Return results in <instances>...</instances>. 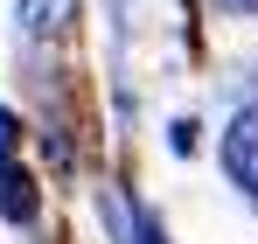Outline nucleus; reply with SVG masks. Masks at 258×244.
Instances as JSON below:
<instances>
[{
  "label": "nucleus",
  "mask_w": 258,
  "mask_h": 244,
  "mask_svg": "<svg viewBox=\"0 0 258 244\" xmlns=\"http://www.w3.org/2000/svg\"><path fill=\"white\" fill-rule=\"evenodd\" d=\"M28 28H35V35L49 28V0H28Z\"/></svg>",
  "instance_id": "obj_4"
},
{
  "label": "nucleus",
  "mask_w": 258,
  "mask_h": 244,
  "mask_svg": "<svg viewBox=\"0 0 258 244\" xmlns=\"http://www.w3.org/2000/svg\"><path fill=\"white\" fill-rule=\"evenodd\" d=\"M223 14H258V0H216Z\"/></svg>",
  "instance_id": "obj_6"
},
{
  "label": "nucleus",
  "mask_w": 258,
  "mask_h": 244,
  "mask_svg": "<svg viewBox=\"0 0 258 244\" xmlns=\"http://www.w3.org/2000/svg\"><path fill=\"white\" fill-rule=\"evenodd\" d=\"M14 147V112H0V154Z\"/></svg>",
  "instance_id": "obj_5"
},
{
  "label": "nucleus",
  "mask_w": 258,
  "mask_h": 244,
  "mask_svg": "<svg viewBox=\"0 0 258 244\" xmlns=\"http://www.w3.org/2000/svg\"><path fill=\"white\" fill-rule=\"evenodd\" d=\"M105 216H112V230H119V237H126V244H161V230H154V223H147L140 209H126V203H119V196L105 203Z\"/></svg>",
  "instance_id": "obj_3"
},
{
  "label": "nucleus",
  "mask_w": 258,
  "mask_h": 244,
  "mask_svg": "<svg viewBox=\"0 0 258 244\" xmlns=\"http://www.w3.org/2000/svg\"><path fill=\"white\" fill-rule=\"evenodd\" d=\"M223 167H230V181L258 203V105L230 119V133H223Z\"/></svg>",
  "instance_id": "obj_1"
},
{
  "label": "nucleus",
  "mask_w": 258,
  "mask_h": 244,
  "mask_svg": "<svg viewBox=\"0 0 258 244\" xmlns=\"http://www.w3.org/2000/svg\"><path fill=\"white\" fill-rule=\"evenodd\" d=\"M0 216H7V223H28V216H35V181H28L21 167H7V161H0Z\"/></svg>",
  "instance_id": "obj_2"
}]
</instances>
